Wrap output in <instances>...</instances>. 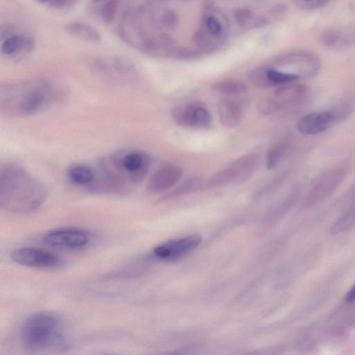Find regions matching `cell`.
Listing matches in <instances>:
<instances>
[{
    "instance_id": "cell-30",
    "label": "cell",
    "mask_w": 355,
    "mask_h": 355,
    "mask_svg": "<svg viewBox=\"0 0 355 355\" xmlns=\"http://www.w3.org/2000/svg\"><path fill=\"white\" fill-rule=\"evenodd\" d=\"M329 0H314L310 10L318 9L324 6Z\"/></svg>"
},
{
    "instance_id": "cell-15",
    "label": "cell",
    "mask_w": 355,
    "mask_h": 355,
    "mask_svg": "<svg viewBox=\"0 0 355 355\" xmlns=\"http://www.w3.org/2000/svg\"><path fill=\"white\" fill-rule=\"evenodd\" d=\"M336 121L332 111L313 112L300 118L296 128L302 135H313L324 131Z\"/></svg>"
},
{
    "instance_id": "cell-25",
    "label": "cell",
    "mask_w": 355,
    "mask_h": 355,
    "mask_svg": "<svg viewBox=\"0 0 355 355\" xmlns=\"http://www.w3.org/2000/svg\"><path fill=\"white\" fill-rule=\"evenodd\" d=\"M267 70V66H260L252 69L248 76L250 83L259 88L274 87L268 78Z\"/></svg>"
},
{
    "instance_id": "cell-19",
    "label": "cell",
    "mask_w": 355,
    "mask_h": 355,
    "mask_svg": "<svg viewBox=\"0 0 355 355\" xmlns=\"http://www.w3.org/2000/svg\"><path fill=\"white\" fill-rule=\"evenodd\" d=\"M235 23L241 28L245 29L264 27L268 24V19L262 15L256 14L247 8H239L233 12Z\"/></svg>"
},
{
    "instance_id": "cell-8",
    "label": "cell",
    "mask_w": 355,
    "mask_h": 355,
    "mask_svg": "<svg viewBox=\"0 0 355 355\" xmlns=\"http://www.w3.org/2000/svg\"><path fill=\"white\" fill-rule=\"evenodd\" d=\"M175 123L182 127L207 129L211 125V116L205 103L199 101L175 107L171 113Z\"/></svg>"
},
{
    "instance_id": "cell-28",
    "label": "cell",
    "mask_w": 355,
    "mask_h": 355,
    "mask_svg": "<svg viewBox=\"0 0 355 355\" xmlns=\"http://www.w3.org/2000/svg\"><path fill=\"white\" fill-rule=\"evenodd\" d=\"M257 109L263 115H270L280 111L279 106L273 96L262 98L258 103Z\"/></svg>"
},
{
    "instance_id": "cell-18",
    "label": "cell",
    "mask_w": 355,
    "mask_h": 355,
    "mask_svg": "<svg viewBox=\"0 0 355 355\" xmlns=\"http://www.w3.org/2000/svg\"><path fill=\"white\" fill-rule=\"evenodd\" d=\"M306 92L304 85L291 83L279 86L272 96L282 110L298 103L304 96Z\"/></svg>"
},
{
    "instance_id": "cell-14",
    "label": "cell",
    "mask_w": 355,
    "mask_h": 355,
    "mask_svg": "<svg viewBox=\"0 0 355 355\" xmlns=\"http://www.w3.org/2000/svg\"><path fill=\"white\" fill-rule=\"evenodd\" d=\"M35 46L34 37L26 33L7 35L1 43V52L9 58H19L32 52Z\"/></svg>"
},
{
    "instance_id": "cell-17",
    "label": "cell",
    "mask_w": 355,
    "mask_h": 355,
    "mask_svg": "<svg viewBox=\"0 0 355 355\" xmlns=\"http://www.w3.org/2000/svg\"><path fill=\"white\" fill-rule=\"evenodd\" d=\"M68 180L73 185L90 191L96 179V168L85 164H74L67 170Z\"/></svg>"
},
{
    "instance_id": "cell-27",
    "label": "cell",
    "mask_w": 355,
    "mask_h": 355,
    "mask_svg": "<svg viewBox=\"0 0 355 355\" xmlns=\"http://www.w3.org/2000/svg\"><path fill=\"white\" fill-rule=\"evenodd\" d=\"M343 31L336 28H329L325 30L320 35L321 43L328 48L338 47Z\"/></svg>"
},
{
    "instance_id": "cell-26",
    "label": "cell",
    "mask_w": 355,
    "mask_h": 355,
    "mask_svg": "<svg viewBox=\"0 0 355 355\" xmlns=\"http://www.w3.org/2000/svg\"><path fill=\"white\" fill-rule=\"evenodd\" d=\"M266 66L268 78L273 86L291 83L300 78L297 73L281 71L268 65Z\"/></svg>"
},
{
    "instance_id": "cell-9",
    "label": "cell",
    "mask_w": 355,
    "mask_h": 355,
    "mask_svg": "<svg viewBox=\"0 0 355 355\" xmlns=\"http://www.w3.org/2000/svg\"><path fill=\"white\" fill-rule=\"evenodd\" d=\"M13 262L29 268H54L60 265V259L53 253L33 247L15 249L10 253Z\"/></svg>"
},
{
    "instance_id": "cell-21",
    "label": "cell",
    "mask_w": 355,
    "mask_h": 355,
    "mask_svg": "<svg viewBox=\"0 0 355 355\" xmlns=\"http://www.w3.org/2000/svg\"><path fill=\"white\" fill-rule=\"evenodd\" d=\"M65 30L71 36L87 42L97 43L101 39L99 31L87 23L70 22L65 26Z\"/></svg>"
},
{
    "instance_id": "cell-12",
    "label": "cell",
    "mask_w": 355,
    "mask_h": 355,
    "mask_svg": "<svg viewBox=\"0 0 355 355\" xmlns=\"http://www.w3.org/2000/svg\"><path fill=\"white\" fill-rule=\"evenodd\" d=\"M88 234L79 228H59L47 232L43 241L48 245L66 249H80L87 245Z\"/></svg>"
},
{
    "instance_id": "cell-23",
    "label": "cell",
    "mask_w": 355,
    "mask_h": 355,
    "mask_svg": "<svg viewBox=\"0 0 355 355\" xmlns=\"http://www.w3.org/2000/svg\"><path fill=\"white\" fill-rule=\"evenodd\" d=\"M203 179L198 176L190 178L165 196V198H174L197 191L204 187Z\"/></svg>"
},
{
    "instance_id": "cell-1",
    "label": "cell",
    "mask_w": 355,
    "mask_h": 355,
    "mask_svg": "<svg viewBox=\"0 0 355 355\" xmlns=\"http://www.w3.org/2000/svg\"><path fill=\"white\" fill-rule=\"evenodd\" d=\"M118 35L128 45L154 58L172 59L175 41L150 19L143 6L126 10L117 26Z\"/></svg>"
},
{
    "instance_id": "cell-32",
    "label": "cell",
    "mask_w": 355,
    "mask_h": 355,
    "mask_svg": "<svg viewBox=\"0 0 355 355\" xmlns=\"http://www.w3.org/2000/svg\"><path fill=\"white\" fill-rule=\"evenodd\" d=\"M346 300L348 302H352L355 300V284L351 288V290L347 293L346 296Z\"/></svg>"
},
{
    "instance_id": "cell-20",
    "label": "cell",
    "mask_w": 355,
    "mask_h": 355,
    "mask_svg": "<svg viewBox=\"0 0 355 355\" xmlns=\"http://www.w3.org/2000/svg\"><path fill=\"white\" fill-rule=\"evenodd\" d=\"M120 0H91V10L95 17L105 24H110L115 19Z\"/></svg>"
},
{
    "instance_id": "cell-5",
    "label": "cell",
    "mask_w": 355,
    "mask_h": 355,
    "mask_svg": "<svg viewBox=\"0 0 355 355\" xmlns=\"http://www.w3.org/2000/svg\"><path fill=\"white\" fill-rule=\"evenodd\" d=\"M19 339L23 348L29 352L58 347L64 340L61 320L48 312L32 314L20 326Z\"/></svg>"
},
{
    "instance_id": "cell-2",
    "label": "cell",
    "mask_w": 355,
    "mask_h": 355,
    "mask_svg": "<svg viewBox=\"0 0 355 355\" xmlns=\"http://www.w3.org/2000/svg\"><path fill=\"white\" fill-rule=\"evenodd\" d=\"M47 190L44 184L25 168L6 164L0 169V207L15 213L28 214L44 202Z\"/></svg>"
},
{
    "instance_id": "cell-10",
    "label": "cell",
    "mask_w": 355,
    "mask_h": 355,
    "mask_svg": "<svg viewBox=\"0 0 355 355\" xmlns=\"http://www.w3.org/2000/svg\"><path fill=\"white\" fill-rule=\"evenodd\" d=\"M94 69L101 76L114 81H132L137 77L135 67L120 58H105L94 62Z\"/></svg>"
},
{
    "instance_id": "cell-3",
    "label": "cell",
    "mask_w": 355,
    "mask_h": 355,
    "mask_svg": "<svg viewBox=\"0 0 355 355\" xmlns=\"http://www.w3.org/2000/svg\"><path fill=\"white\" fill-rule=\"evenodd\" d=\"M55 94L52 85L43 79L6 83L0 87V112L8 116H29L46 107Z\"/></svg>"
},
{
    "instance_id": "cell-29",
    "label": "cell",
    "mask_w": 355,
    "mask_h": 355,
    "mask_svg": "<svg viewBox=\"0 0 355 355\" xmlns=\"http://www.w3.org/2000/svg\"><path fill=\"white\" fill-rule=\"evenodd\" d=\"M40 4L56 10H65L74 5L78 0H35Z\"/></svg>"
},
{
    "instance_id": "cell-31",
    "label": "cell",
    "mask_w": 355,
    "mask_h": 355,
    "mask_svg": "<svg viewBox=\"0 0 355 355\" xmlns=\"http://www.w3.org/2000/svg\"><path fill=\"white\" fill-rule=\"evenodd\" d=\"M300 6H303L306 9H311V6L314 0H297Z\"/></svg>"
},
{
    "instance_id": "cell-16",
    "label": "cell",
    "mask_w": 355,
    "mask_h": 355,
    "mask_svg": "<svg viewBox=\"0 0 355 355\" xmlns=\"http://www.w3.org/2000/svg\"><path fill=\"white\" fill-rule=\"evenodd\" d=\"M243 103L239 101L224 98L218 103L217 111L222 125L227 128L238 126L243 117Z\"/></svg>"
},
{
    "instance_id": "cell-13",
    "label": "cell",
    "mask_w": 355,
    "mask_h": 355,
    "mask_svg": "<svg viewBox=\"0 0 355 355\" xmlns=\"http://www.w3.org/2000/svg\"><path fill=\"white\" fill-rule=\"evenodd\" d=\"M182 174V168L177 165L162 166L150 177L147 183L148 191L153 194L165 192L179 182Z\"/></svg>"
},
{
    "instance_id": "cell-6",
    "label": "cell",
    "mask_w": 355,
    "mask_h": 355,
    "mask_svg": "<svg viewBox=\"0 0 355 355\" xmlns=\"http://www.w3.org/2000/svg\"><path fill=\"white\" fill-rule=\"evenodd\" d=\"M230 33L227 16L218 6L208 3L200 25L192 35V42L205 54L218 51L226 43Z\"/></svg>"
},
{
    "instance_id": "cell-4",
    "label": "cell",
    "mask_w": 355,
    "mask_h": 355,
    "mask_svg": "<svg viewBox=\"0 0 355 355\" xmlns=\"http://www.w3.org/2000/svg\"><path fill=\"white\" fill-rule=\"evenodd\" d=\"M99 165L115 193L125 191L146 177L151 165L148 153L123 149L102 159Z\"/></svg>"
},
{
    "instance_id": "cell-11",
    "label": "cell",
    "mask_w": 355,
    "mask_h": 355,
    "mask_svg": "<svg viewBox=\"0 0 355 355\" xmlns=\"http://www.w3.org/2000/svg\"><path fill=\"white\" fill-rule=\"evenodd\" d=\"M201 236L192 234L164 242L153 249V255L161 260L173 261L193 251L200 243Z\"/></svg>"
},
{
    "instance_id": "cell-22",
    "label": "cell",
    "mask_w": 355,
    "mask_h": 355,
    "mask_svg": "<svg viewBox=\"0 0 355 355\" xmlns=\"http://www.w3.org/2000/svg\"><path fill=\"white\" fill-rule=\"evenodd\" d=\"M212 89L222 94L234 96L247 92L248 87L245 83L239 80L228 79L214 84Z\"/></svg>"
},
{
    "instance_id": "cell-7",
    "label": "cell",
    "mask_w": 355,
    "mask_h": 355,
    "mask_svg": "<svg viewBox=\"0 0 355 355\" xmlns=\"http://www.w3.org/2000/svg\"><path fill=\"white\" fill-rule=\"evenodd\" d=\"M260 157L257 153L243 155L220 169L205 182L204 187L213 188L229 183H243L259 168Z\"/></svg>"
},
{
    "instance_id": "cell-24",
    "label": "cell",
    "mask_w": 355,
    "mask_h": 355,
    "mask_svg": "<svg viewBox=\"0 0 355 355\" xmlns=\"http://www.w3.org/2000/svg\"><path fill=\"white\" fill-rule=\"evenodd\" d=\"M287 150V146L284 143H277L271 146L266 157V168L272 170L279 164Z\"/></svg>"
}]
</instances>
